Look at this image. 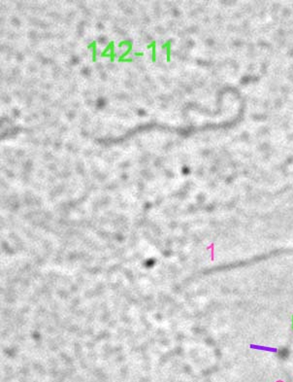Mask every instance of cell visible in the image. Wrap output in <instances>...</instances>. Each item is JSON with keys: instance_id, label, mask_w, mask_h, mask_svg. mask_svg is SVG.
I'll use <instances>...</instances> for the list:
<instances>
[{"instance_id": "2", "label": "cell", "mask_w": 293, "mask_h": 382, "mask_svg": "<svg viewBox=\"0 0 293 382\" xmlns=\"http://www.w3.org/2000/svg\"><path fill=\"white\" fill-rule=\"evenodd\" d=\"M123 45H127V46H128V49L126 50V52H124L123 55H122L121 56H119L118 60L125 59V56H126L129 54V52H131V50H132V43H131L130 41H123V42H121V43H119V44H118V46H119V47H122V46H123Z\"/></svg>"}, {"instance_id": "10", "label": "cell", "mask_w": 293, "mask_h": 382, "mask_svg": "<svg viewBox=\"0 0 293 382\" xmlns=\"http://www.w3.org/2000/svg\"><path fill=\"white\" fill-rule=\"evenodd\" d=\"M292 329H293V316H292Z\"/></svg>"}, {"instance_id": "4", "label": "cell", "mask_w": 293, "mask_h": 382, "mask_svg": "<svg viewBox=\"0 0 293 382\" xmlns=\"http://www.w3.org/2000/svg\"><path fill=\"white\" fill-rule=\"evenodd\" d=\"M90 48H92V59L93 61H96V42L95 41L88 46V49H90Z\"/></svg>"}, {"instance_id": "6", "label": "cell", "mask_w": 293, "mask_h": 382, "mask_svg": "<svg viewBox=\"0 0 293 382\" xmlns=\"http://www.w3.org/2000/svg\"><path fill=\"white\" fill-rule=\"evenodd\" d=\"M113 45H114V42H113V41H111V42H110L109 44H108V46H107L106 48H105V50L102 52L101 56H103V58H104V56H108V55H107V52H108L109 50H111V48H112V46H113Z\"/></svg>"}, {"instance_id": "9", "label": "cell", "mask_w": 293, "mask_h": 382, "mask_svg": "<svg viewBox=\"0 0 293 382\" xmlns=\"http://www.w3.org/2000/svg\"><path fill=\"white\" fill-rule=\"evenodd\" d=\"M135 56H144V54H143V52H135Z\"/></svg>"}, {"instance_id": "1", "label": "cell", "mask_w": 293, "mask_h": 382, "mask_svg": "<svg viewBox=\"0 0 293 382\" xmlns=\"http://www.w3.org/2000/svg\"><path fill=\"white\" fill-rule=\"evenodd\" d=\"M251 349H257V350H263V351H268L271 353H278V350L277 348H272V347H267V346H262V345H255V344H251L249 346Z\"/></svg>"}, {"instance_id": "8", "label": "cell", "mask_w": 293, "mask_h": 382, "mask_svg": "<svg viewBox=\"0 0 293 382\" xmlns=\"http://www.w3.org/2000/svg\"><path fill=\"white\" fill-rule=\"evenodd\" d=\"M119 63H131L132 61V59H121V60H118Z\"/></svg>"}, {"instance_id": "5", "label": "cell", "mask_w": 293, "mask_h": 382, "mask_svg": "<svg viewBox=\"0 0 293 382\" xmlns=\"http://www.w3.org/2000/svg\"><path fill=\"white\" fill-rule=\"evenodd\" d=\"M170 41H168L162 46V48H166L167 49V61H170Z\"/></svg>"}, {"instance_id": "3", "label": "cell", "mask_w": 293, "mask_h": 382, "mask_svg": "<svg viewBox=\"0 0 293 382\" xmlns=\"http://www.w3.org/2000/svg\"><path fill=\"white\" fill-rule=\"evenodd\" d=\"M152 48V55H151V60L155 63L156 59V56H155V41H152V43H151L150 45L148 46V49H151Z\"/></svg>"}, {"instance_id": "7", "label": "cell", "mask_w": 293, "mask_h": 382, "mask_svg": "<svg viewBox=\"0 0 293 382\" xmlns=\"http://www.w3.org/2000/svg\"><path fill=\"white\" fill-rule=\"evenodd\" d=\"M115 47H114V45L112 46V48H111V54H110V58H111V61L113 63L114 61V59H115V56H116V52H115Z\"/></svg>"}]
</instances>
